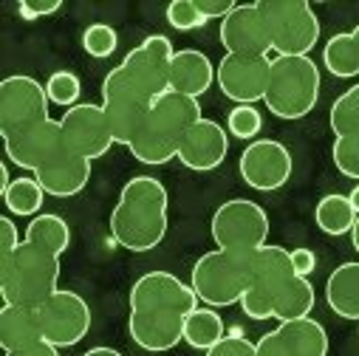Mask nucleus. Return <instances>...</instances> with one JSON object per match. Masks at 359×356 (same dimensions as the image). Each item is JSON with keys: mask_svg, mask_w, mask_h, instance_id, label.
Here are the masks:
<instances>
[{"mask_svg": "<svg viewBox=\"0 0 359 356\" xmlns=\"http://www.w3.org/2000/svg\"><path fill=\"white\" fill-rule=\"evenodd\" d=\"M252 266L255 254L212 249L198 257L190 275V286L196 297L210 308H226L243 300L252 283Z\"/></svg>", "mask_w": 359, "mask_h": 356, "instance_id": "obj_6", "label": "nucleus"}, {"mask_svg": "<svg viewBox=\"0 0 359 356\" xmlns=\"http://www.w3.org/2000/svg\"><path fill=\"white\" fill-rule=\"evenodd\" d=\"M23 240L29 243H37L54 254L62 257V252L71 246V226L65 224V218L60 215H51V212H43V215H34L26 226V235Z\"/></svg>", "mask_w": 359, "mask_h": 356, "instance_id": "obj_28", "label": "nucleus"}, {"mask_svg": "<svg viewBox=\"0 0 359 356\" xmlns=\"http://www.w3.org/2000/svg\"><path fill=\"white\" fill-rule=\"evenodd\" d=\"M6 356H60V348L46 342V339H37V342H32V345H26L20 350H12Z\"/></svg>", "mask_w": 359, "mask_h": 356, "instance_id": "obj_43", "label": "nucleus"}, {"mask_svg": "<svg viewBox=\"0 0 359 356\" xmlns=\"http://www.w3.org/2000/svg\"><path fill=\"white\" fill-rule=\"evenodd\" d=\"M210 232L218 249L255 254L269 240V215L257 201L232 198L215 210L210 221Z\"/></svg>", "mask_w": 359, "mask_h": 356, "instance_id": "obj_8", "label": "nucleus"}, {"mask_svg": "<svg viewBox=\"0 0 359 356\" xmlns=\"http://www.w3.org/2000/svg\"><path fill=\"white\" fill-rule=\"evenodd\" d=\"M212 82H215V65L204 51L198 48L175 51L170 65V91L201 100L212 88Z\"/></svg>", "mask_w": 359, "mask_h": 356, "instance_id": "obj_22", "label": "nucleus"}, {"mask_svg": "<svg viewBox=\"0 0 359 356\" xmlns=\"http://www.w3.org/2000/svg\"><path fill=\"white\" fill-rule=\"evenodd\" d=\"M243 184L257 193H275L289 184L294 161L283 142L278 139H255L249 147H243L238 161Z\"/></svg>", "mask_w": 359, "mask_h": 356, "instance_id": "obj_13", "label": "nucleus"}, {"mask_svg": "<svg viewBox=\"0 0 359 356\" xmlns=\"http://www.w3.org/2000/svg\"><path fill=\"white\" fill-rule=\"evenodd\" d=\"M294 266L292 254L283 246L266 243L260 252H255V266H252V283L238 303L249 320H272L275 317V300L280 292L292 283Z\"/></svg>", "mask_w": 359, "mask_h": 356, "instance_id": "obj_9", "label": "nucleus"}, {"mask_svg": "<svg viewBox=\"0 0 359 356\" xmlns=\"http://www.w3.org/2000/svg\"><path fill=\"white\" fill-rule=\"evenodd\" d=\"M4 201H6V210L12 215L34 218V215H40V207L46 201V190L40 187V182L34 175H18L9 184V190L4 193Z\"/></svg>", "mask_w": 359, "mask_h": 356, "instance_id": "obj_31", "label": "nucleus"}, {"mask_svg": "<svg viewBox=\"0 0 359 356\" xmlns=\"http://www.w3.org/2000/svg\"><path fill=\"white\" fill-rule=\"evenodd\" d=\"M34 178L46 190V196L74 198L88 187V182H91V161L68 150L60 158H54L51 164H46L43 170H37Z\"/></svg>", "mask_w": 359, "mask_h": 356, "instance_id": "obj_21", "label": "nucleus"}, {"mask_svg": "<svg viewBox=\"0 0 359 356\" xmlns=\"http://www.w3.org/2000/svg\"><path fill=\"white\" fill-rule=\"evenodd\" d=\"M356 218H359V215H356L351 198H348V196H339V193H331V196L320 198V204H317V210H314L317 226H320L325 235H334V238L351 235Z\"/></svg>", "mask_w": 359, "mask_h": 356, "instance_id": "obj_27", "label": "nucleus"}, {"mask_svg": "<svg viewBox=\"0 0 359 356\" xmlns=\"http://www.w3.org/2000/svg\"><path fill=\"white\" fill-rule=\"evenodd\" d=\"M46 94H48V102L51 105H60V108H74L79 105V94H82V85H79V76L71 74V71H54L48 79H46Z\"/></svg>", "mask_w": 359, "mask_h": 356, "instance_id": "obj_33", "label": "nucleus"}, {"mask_svg": "<svg viewBox=\"0 0 359 356\" xmlns=\"http://www.w3.org/2000/svg\"><path fill=\"white\" fill-rule=\"evenodd\" d=\"M204 356H257V342H249L241 334L224 336L215 348H210Z\"/></svg>", "mask_w": 359, "mask_h": 356, "instance_id": "obj_38", "label": "nucleus"}, {"mask_svg": "<svg viewBox=\"0 0 359 356\" xmlns=\"http://www.w3.org/2000/svg\"><path fill=\"white\" fill-rule=\"evenodd\" d=\"M34 311H37L43 339L57 348H74L76 342H82L88 336V331H91V320H94L91 306L85 303V297H79L76 292H68V289L54 292Z\"/></svg>", "mask_w": 359, "mask_h": 356, "instance_id": "obj_11", "label": "nucleus"}, {"mask_svg": "<svg viewBox=\"0 0 359 356\" xmlns=\"http://www.w3.org/2000/svg\"><path fill=\"white\" fill-rule=\"evenodd\" d=\"M201 119L204 116H201L198 100L167 91L158 100H153L150 116L128 150L136 161H142L147 167H161V164L178 158V147H182L187 130Z\"/></svg>", "mask_w": 359, "mask_h": 356, "instance_id": "obj_2", "label": "nucleus"}, {"mask_svg": "<svg viewBox=\"0 0 359 356\" xmlns=\"http://www.w3.org/2000/svg\"><path fill=\"white\" fill-rule=\"evenodd\" d=\"M48 108L51 102L40 79L29 74H12L0 82V133L4 139L48 122Z\"/></svg>", "mask_w": 359, "mask_h": 356, "instance_id": "obj_10", "label": "nucleus"}, {"mask_svg": "<svg viewBox=\"0 0 359 356\" xmlns=\"http://www.w3.org/2000/svg\"><path fill=\"white\" fill-rule=\"evenodd\" d=\"M226 153H229V130L221 128V122L204 116L187 130L182 147H178V161L187 170L210 172L224 164Z\"/></svg>", "mask_w": 359, "mask_h": 356, "instance_id": "obj_20", "label": "nucleus"}, {"mask_svg": "<svg viewBox=\"0 0 359 356\" xmlns=\"http://www.w3.org/2000/svg\"><path fill=\"white\" fill-rule=\"evenodd\" d=\"M289 254H292L294 275H300V278H309V275L317 269V257H314V252H311V249L300 246V249H292Z\"/></svg>", "mask_w": 359, "mask_h": 356, "instance_id": "obj_42", "label": "nucleus"}, {"mask_svg": "<svg viewBox=\"0 0 359 356\" xmlns=\"http://www.w3.org/2000/svg\"><path fill=\"white\" fill-rule=\"evenodd\" d=\"M102 108L108 114V122H111L116 144L130 147L136 142V136L142 133V128H144V122L150 116L153 102L142 100V97H133V94H116V97L102 100Z\"/></svg>", "mask_w": 359, "mask_h": 356, "instance_id": "obj_23", "label": "nucleus"}, {"mask_svg": "<svg viewBox=\"0 0 359 356\" xmlns=\"http://www.w3.org/2000/svg\"><path fill=\"white\" fill-rule=\"evenodd\" d=\"M116 46H119V34L108 23H91L85 29V34H82V48H85V54H91L94 60L111 57L116 51Z\"/></svg>", "mask_w": 359, "mask_h": 356, "instance_id": "obj_35", "label": "nucleus"}, {"mask_svg": "<svg viewBox=\"0 0 359 356\" xmlns=\"http://www.w3.org/2000/svg\"><path fill=\"white\" fill-rule=\"evenodd\" d=\"M190 314L178 311H150V308H130L128 334L130 339L147 353H167L178 342H184V322Z\"/></svg>", "mask_w": 359, "mask_h": 356, "instance_id": "obj_19", "label": "nucleus"}, {"mask_svg": "<svg viewBox=\"0 0 359 356\" xmlns=\"http://www.w3.org/2000/svg\"><path fill=\"white\" fill-rule=\"evenodd\" d=\"M164 18H167V23H170L175 32H193V29H201V26L210 23V20L198 12L196 0H172V4L167 6V12H164Z\"/></svg>", "mask_w": 359, "mask_h": 356, "instance_id": "obj_37", "label": "nucleus"}, {"mask_svg": "<svg viewBox=\"0 0 359 356\" xmlns=\"http://www.w3.org/2000/svg\"><path fill=\"white\" fill-rule=\"evenodd\" d=\"M82 356H125V353H119L116 348H105V345H97V348H91V350H85Z\"/></svg>", "mask_w": 359, "mask_h": 356, "instance_id": "obj_44", "label": "nucleus"}, {"mask_svg": "<svg viewBox=\"0 0 359 356\" xmlns=\"http://www.w3.org/2000/svg\"><path fill=\"white\" fill-rule=\"evenodd\" d=\"M257 356H328V334L314 317L280 322L257 339Z\"/></svg>", "mask_w": 359, "mask_h": 356, "instance_id": "obj_17", "label": "nucleus"}, {"mask_svg": "<svg viewBox=\"0 0 359 356\" xmlns=\"http://www.w3.org/2000/svg\"><path fill=\"white\" fill-rule=\"evenodd\" d=\"M320 88H323V76L311 57H275L263 102L272 116L294 122L317 108Z\"/></svg>", "mask_w": 359, "mask_h": 356, "instance_id": "obj_5", "label": "nucleus"}, {"mask_svg": "<svg viewBox=\"0 0 359 356\" xmlns=\"http://www.w3.org/2000/svg\"><path fill=\"white\" fill-rule=\"evenodd\" d=\"M175 48L170 37L150 34L136 48L125 54V60L108 71L102 79V100L116 94H133L142 100H158L170 91V65H172Z\"/></svg>", "mask_w": 359, "mask_h": 356, "instance_id": "obj_3", "label": "nucleus"}, {"mask_svg": "<svg viewBox=\"0 0 359 356\" xmlns=\"http://www.w3.org/2000/svg\"><path fill=\"white\" fill-rule=\"evenodd\" d=\"M20 243H23V238H20L15 221L12 218H0V263H6L20 249Z\"/></svg>", "mask_w": 359, "mask_h": 356, "instance_id": "obj_40", "label": "nucleus"}, {"mask_svg": "<svg viewBox=\"0 0 359 356\" xmlns=\"http://www.w3.org/2000/svg\"><path fill=\"white\" fill-rule=\"evenodd\" d=\"M170 196L153 175H133L111 212V235L128 252L156 249L170 226Z\"/></svg>", "mask_w": 359, "mask_h": 356, "instance_id": "obj_1", "label": "nucleus"}, {"mask_svg": "<svg viewBox=\"0 0 359 356\" xmlns=\"http://www.w3.org/2000/svg\"><path fill=\"white\" fill-rule=\"evenodd\" d=\"M331 158H334V167L345 175V178H353L359 182V133H342L334 139V147H331Z\"/></svg>", "mask_w": 359, "mask_h": 356, "instance_id": "obj_34", "label": "nucleus"}, {"mask_svg": "<svg viewBox=\"0 0 359 356\" xmlns=\"http://www.w3.org/2000/svg\"><path fill=\"white\" fill-rule=\"evenodd\" d=\"M351 34H353V40H356V48H359V23H356V29H353Z\"/></svg>", "mask_w": 359, "mask_h": 356, "instance_id": "obj_47", "label": "nucleus"}, {"mask_svg": "<svg viewBox=\"0 0 359 356\" xmlns=\"http://www.w3.org/2000/svg\"><path fill=\"white\" fill-rule=\"evenodd\" d=\"M351 243H353V249H356V254H359V218H356V224H353V229H351Z\"/></svg>", "mask_w": 359, "mask_h": 356, "instance_id": "obj_45", "label": "nucleus"}, {"mask_svg": "<svg viewBox=\"0 0 359 356\" xmlns=\"http://www.w3.org/2000/svg\"><path fill=\"white\" fill-rule=\"evenodd\" d=\"M269 76H272V57L224 54L215 65V82L221 94L235 105L263 102L269 91Z\"/></svg>", "mask_w": 359, "mask_h": 356, "instance_id": "obj_12", "label": "nucleus"}, {"mask_svg": "<svg viewBox=\"0 0 359 356\" xmlns=\"http://www.w3.org/2000/svg\"><path fill=\"white\" fill-rule=\"evenodd\" d=\"M60 125H62V136H65L68 150L88 158V161L102 158L116 144L108 114H105L102 105L79 102V105H74L62 114Z\"/></svg>", "mask_w": 359, "mask_h": 356, "instance_id": "obj_14", "label": "nucleus"}, {"mask_svg": "<svg viewBox=\"0 0 359 356\" xmlns=\"http://www.w3.org/2000/svg\"><path fill=\"white\" fill-rule=\"evenodd\" d=\"M198 303L201 300L196 297L193 286L178 280L170 272H147L130 286V308L193 314Z\"/></svg>", "mask_w": 359, "mask_h": 356, "instance_id": "obj_16", "label": "nucleus"}, {"mask_svg": "<svg viewBox=\"0 0 359 356\" xmlns=\"http://www.w3.org/2000/svg\"><path fill=\"white\" fill-rule=\"evenodd\" d=\"M196 6H198V12L207 18V20H224V18H229L235 9H238V4L235 0H196Z\"/></svg>", "mask_w": 359, "mask_h": 356, "instance_id": "obj_41", "label": "nucleus"}, {"mask_svg": "<svg viewBox=\"0 0 359 356\" xmlns=\"http://www.w3.org/2000/svg\"><path fill=\"white\" fill-rule=\"evenodd\" d=\"M323 65L328 68V74H334L339 79H353L359 74V48H356V40L351 32H339L325 43Z\"/></svg>", "mask_w": 359, "mask_h": 356, "instance_id": "obj_30", "label": "nucleus"}, {"mask_svg": "<svg viewBox=\"0 0 359 356\" xmlns=\"http://www.w3.org/2000/svg\"><path fill=\"white\" fill-rule=\"evenodd\" d=\"M6 147V158L29 172L43 170L46 164H51L54 158H60L62 153H68L65 136H62V125L60 119H48L43 125H34L18 136L4 139Z\"/></svg>", "mask_w": 359, "mask_h": 356, "instance_id": "obj_15", "label": "nucleus"}, {"mask_svg": "<svg viewBox=\"0 0 359 356\" xmlns=\"http://www.w3.org/2000/svg\"><path fill=\"white\" fill-rule=\"evenodd\" d=\"M221 46L226 54H249V57H269L272 51V34H269L266 18L255 4H238V9L221 20Z\"/></svg>", "mask_w": 359, "mask_h": 356, "instance_id": "obj_18", "label": "nucleus"}, {"mask_svg": "<svg viewBox=\"0 0 359 356\" xmlns=\"http://www.w3.org/2000/svg\"><path fill=\"white\" fill-rule=\"evenodd\" d=\"M328 122H331L334 136L359 133V82L351 85L348 91H342V94L334 100L331 114H328Z\"/></svg>", "mask_w": 359, "mask_h": 356, "instance_id": "obj_32", "label": "nucleus"}, {"mask_svg": "<svg viewBox=\"0 0 359 356\" xmlns=\"http://www.w3.org/2000/svg\"><path fill=\"white\" fill-rule=\"evenodd\" d=\"M325 303L342 320H359V263H342L328 275Z\"/></svg>", "mask_w": 359, "mask_h": 356, "instance_id": "obj_24", "label": "nucleus"}, {"mask_svg": "<svg viewBox=\"0 0 359 356\" xmlns=\"http://www.w3.org/2000/svg\"><path fill=\"white\" fill-rule=\"evenodd\" d=\"M260 128H263V116H260V111L255 105H235L229 111V116H226L229 136H235L241 142L243 139H255L260 133Z\"/></svg>", "mask_w": 359, "mask_h": 356, "instance_id": "obj_36", "label": "nucleus"}, {"mask_svg": "<svg viewBox=\"0 0 359 356\" xmlns=\"http://www.w3.org/2000/svg\"><path fill=\"white\" fill-rule=\"evenodd\" d=\"M278 57H309L320 43V18L306 0H257Z\"/></svg>", "mask_w": 359, "mask_h": 356, "instance_id": "obj_7", "label": "nucleus"}, {"mask_svg": "<svg viewBox=\"0 0 359 356\" xmlns=\"http://www.w3.org/2000/svg\"><path fill=\"white\" fill-rule=\"evenodd\" d=\"M37 339H43L37 311L26 308V306L4 303V311H0V345H4V350L12 353V350H20Z\"/></svg>", "mask_w": 359, "mask_h": 356, "instance_id": "obj_25", "label": "nucleus"}, {"mask_svg": "<svg viewBox=\"0 0 359 356\" xmlns=\"http://www.w3.org/2000/svg\"><path fill=\"white\" fill-rule=\"evenodd\" d=\"M60 254L23 240L20 249L0 263V294L9 306L37 308L54 292H60Z\"/></svg>", "mask_w": 359, "mask_h": 356, "instance_id": "obj_4", "label": "nucleus"}, {"mask_svg": "<svg viewBox=\"0 0 359 356\" xmlns=\"http://www.w3.org/2000/svg\"><path fill=\"white\" fill-rule=\"evenodd\" d=\"M62 9V0H20L18 4V18L23 20H40V18H51Z\"/></svg>", "mask_w": 359, "mask_h": 356, "instance_id": "obj_39", "label": "nucleus"}, {"mask_svg": "<svg viewBox=\"0 0 359 356\" xmlns=\"http://www.w3.org/2000/svg\"><path fill=\"white\" fill-rule=\"evenodd\" d=\"M314 303H317V294H314L311 280L294 275L292 283H289V286L280 292V297L275 300V317H272V320H278V322L306 320V317H311Z\"/></svg>", "mask_w": 359, "mask_h": 356, "instance_id": "obj_26", "label": "nucleus"}, {"mask_svg": "<svg viewBox=\"0 0 359 356\" xmlns=\"http://www.w3.org/2000/svg\"><path fill=\"white\" fill-rule=\"evenodd\" d=\"M348 198H351V204H353V210H356V215H359V184L348 193Z\"/></svg>", "mask_w": 359, "mask_h": 356, "instance_id": "obj_46", "label": "nucleus"}, {"mask_svg": "<svg viewBox=\"0 0 359 356\" xmlns=\"http://www.w3.org/2000/svg\"><path fill=\"white\" fill-rule=\"evenodd\" d=\"M226 336L224 320L215 308H196L184 322V342L196 350H210Z\"/></svg>", "mask_w": 359, "mask_h": 356, "instance_id": "obj_29", "label": "nucleus"}]
</instances>
